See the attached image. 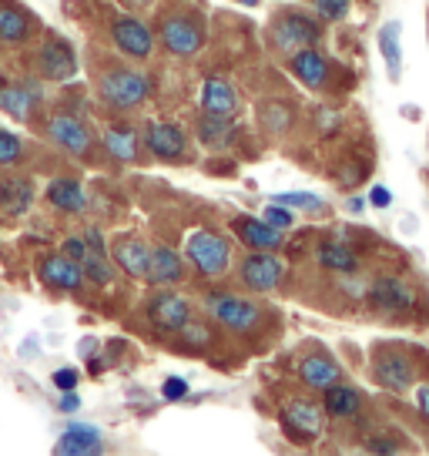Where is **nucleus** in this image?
<instances>
[{
	"label": "nucleus",
	"instance_id": "obj_1",
	"mask_svg": "<svg viewBox=\"0 0 429 456\" xmlns=\"http://www.w3.org/2000/svg\"><path fill=\"white\" fill-rule=\"evenodd\" d=\"M185 258L195 265L198 275L214 279L231 265V245L225 235H218L212 228H198L185 239Z\"/></svg>",
	"mask_w": 429,
	"mask_h": 456
},
{
	"label": "nucleus",
	"instance_id": "obj_2",
	"mask_svg": "<svg viewBox=\"0 0 429 456\" xmlns=\"http://www.w3.org/2000/svg\"><path fill=\"white\" fill-rule=\"evenodd\" d=\"M205 309L218 326L231 329V332H252L262 322V309L252 299L242 296H229V292H214L205 299Z\"/></svg>",
	"mask_w": 429,
	"mask_h": 456
},
{
	"label": "nucleus",
	"instance_id": "obj_3",
	"mask_svg": "<svg viewBox=\"0 0 429 456\" xmlns=\"http://www.w3.org/2000/svg\"><path fill=\"white\" fill-rule=\"evenodd\" d=\"M101 98L108 101L111 108H138L144 98H148V91H151V81L144 77L142 71H128V68H117V71H108L101 77Z\"/></svg>",
	"mask_w": 429,
	"mask_h": 456
},
{
	"label": "nucleus",
	"instance_id": "obj_4",
	"mask_svg": "<svg viewBox=\"0 0 429 456\" xmlns=\"http://www.w3.org/2000/svg\"><path fill=\"white\" fill-rule=\"evenodd\" d=\"M272 44L279 51H299V47H315V44L322 41V30L315 20H309L305 14H295V11H288V14H279L272 20Z\"/></svg>",
	"mask_w": 429,
	"mask_h": 456
},
{
	"label": "nucleus",
	"instance_id": "obj_5",
	"mask_svg": "<svg viewBox=\"0 0 429 456\" xmlns=\"http://www.w3.org/2000/svg\"><path fill=\"white\" fill-rule=\"evenodd\" d=\"M239 279H242V285L248 292H272L286 279V265L272 252H252V256L242 258Z\"/></svg>",
	"mask_w": 429,
	"mask_h": 456
},
{
	"label": "nucleus",
	"instance_id": "obj_6",
	"mask_svg": "<svg viewBox=\"0 0 429 456\" xmlns=\"http://www.w3.org/2000/svg\"><path fill=\"white\" fill-rule=\"evenodd\" d=\"M366 299H369L372 309L379 313H406L416 305L413 289L396 279V275H376L369 285H366Z\"/></svg>",
	"mask_w": 429,
	"mask_h": 456
},
{
	"label": "nucleus",
	"instance_id": "obj_7",
	"mask_svg": "<svg viewBox=\"0 0 429 456\" xmlns=\"http://www.w3.org/2000/svg\"><path fill=\"white\" fill-rule=\"evenodd\" d=\"M161 44L178 57H191L201 51V44H205V30L195 24V20H188V17H168L165 24H161Z\"/></svg>",
	"mask_w": 429,
	"mask_h": 456
},
{
	"label": "nucleus",
	"instance_id": "obj_8",
	"mask_svg": "<svg viewBox=\"0 0 429 456\" xmlns=\"http://www.w3.org/2000/svg\"><path fill=\"white\" fill-rule=\"evenodd\" d=\"M111 41H115L121 54L138 57V61H144L155 51V34L144 28L142 20H134V17H117L115 24H111Z\"/></svg>",
	"mask_w": 429,
	"mask_h": 456
},
{
	"label": "nucleus",
	"instance_id": "obj_9",
	"mask_svg": "<svg viewBox=\"0 0 429 456\" xmlns=\"http://www.w3.org/2000/svg\"><path fill=\"white\" fill-rule=\"evenodd\" d=\"M372 376L393 393H406L416 383V366L406 353H379L372 359Z\"/></svg>",
	"mask_w": 429,
	"mask_h": 456
},
{
	"label": "nucleus",
	"instance_id": "obj_10",
	"mask_svg": "<svg viewBox=\"0 0 429 456\" xmlns=\"http://www.w3.org/2000/svg\"><path fill=\"white\" fill-rule=\"evenodd\" d=\"M231 232L242 239V245L255 248V252H275V248H282V242H286L282 228L269 225L265 218H252V215H239L231 222Z\"/></svg>",
	"mask_w": 429,
	"mask_h": 456
},
{
	"label": "nucleus",
	"instance_id": "obj_11",
	"mask_svg": "<svg viewBox=\"0 0 429 456\" xmlns=\"http://www.w3.org/2000/svg\"><path fill=\"white\" fill-rule=\"evenodd\" d=\"M37 64L47 81H68L77 71V57H74L71 44L61 41V37H47L37 51Z\"/></svg>",
	"mask_w": 429,
	"mask_h": 456
},
{
	"label": "nucleus",
	"instance_id": "obj_12",
	"mask_svg": "<svg viewBox=\"0 0 429 456\" xmlns=\"http://www.w3.org/2000/svg\"><path fill=\"white\" fill-rule=\"evenodd\" d=\"M47 134H51V142L58 144V148H64L68 155H87L91 151V131L77 121V118H71V114H54L51 121H47Z\"/></svg>",
	"mask_w": 429,
	"mask_h": 456
},
{
	"label": "nucleus",
	"instance_id": "obj_13",
	"mask_svg": "<svg viewBox=\"0 0 429 456\" xmlns=\"http://www.w3.org/2000/svg\"><path fill=\"white\" fill-rule=\"evenodd\" d=\"M148 319L165 332H178L191 319V302L174 292H158L155 299L148 302Z\"/></svg>",
	"mask_w": 429,
	"mask_h": 456
},
{
	"label": "nucleus",
	"instance_id": "obj_14",
	"mask_svg": "<svg viewBox=\"0 0 429 456\" xmlns=\"http://www.w3.org/2000/svg\"><path fill=\"white\" fill-rule=\"evenodd\" d=\"M37 275H41L44 285H51V289H61V292H74V289H81L85 282V272L81 265L68 256H47L41 258V265H37Z\"/></svg>",
	"mask_w": 429,
	"mask_h": 456
},
{
	"label": "nucleus",
	"instance_id": "obj_15",
	"mask_svg": "<svg viewBox=\"0 0 429 456\" xmlns=\"http://www.w3.org/2000/svg\"><path fill=\"white\" fill-rule=\"evenodd\" d=\"M144 144H148V151L161 161H178V158L185 155V131L178 128V125H168V121H155V125H148V134H144Z\"/></svg>",
	"mask_w": 429,
	"mask_h": 456
},
{
	"label": "nucleus",
	"instance_id": "obj_16",
	"mask_svg": "<svg viewBox=\"0 0 429 456\" xmlns=\"http://www.w3.org/2000/svg\"><path fill=\"white\" fill-rule=\"evenodd\" d=\"M286 429L299 440H315L322 429V406L312 399H292L286 406Z\"/></svg>",
	"mask_w": 429,
	"mask_h": 456
},
{
	"label": "nucleus",
	"instance_id": "obj_17",
	"mask_svg": "<svg viewBox=\"0 0 429 456\" xmlns=\"http://www.w3.org/2000/svg\"><path fill=\"white\" fill-rule=\"evenodd\" d=\"M288 71L299 77L305 87H322L329 81V61L315 47H299L288 54Z\"/></svg>",
	"mask_w": 429,
	"mask_h": 456
},
{
	"label": "nucleus",
	"instance_id": "obj_18",
	"mask_svg": "<svg viewBox=\"0 0 429 456\" xmlns=\"http://www.w3.org/2000/svg\"><path fill=\"white\" fill-rule=\"evenodd\" d=\"M144 279L151 285H178L185 279V262H182L178 252H172L168 245H158V248H151Z\"/></svg>",
	"mask_w": 429,
	"mask_h": 456
},
{
	"label": "nucleus",
	"instance_id": "obj_19",
	"mask_svg": "<svg viewBox=\"0 0 429 456\" xmlns=\"http://www.w3.org/2000/svg\"><path fill=\"white\" fill-rule=\"evenodd\" d=\"M41 101V91L34 85H7L0 87V111L17 118V121H30V114Z\"/></svg>",
	"mask_w": 429,
	"mask_h": 456
},
{
	"label": "nucleus",
	"instance_id": "obj_20",
	"mask_svg": "<svg viewBox=\"0 0 429 456\" xmlns=\"http://www.w3.org/2000/svg\"><path fill=\"white\" fill-rule=\"evenodd\" d=\"M299 379L315 393H326L332 383L343 379V370L332 362L329 356H305L299 362Z\"/></svg>",
	"mask_w": 429,
	"mask_h": 456
},
{
	"label": "nucleus",
	"instance_id": "obj_21",
	"mask_svg": "<svg viewBox=\"0 0 429 456\" xmlns=\"http://www.w3.org/2000/svg\"><path fill=\"white\" fill-rule=\"evenodd\" d=\"M322 406H326V416L332 419H349V416L359 413V406H362V396H359L356 386L349 383H332L326 393H322Z\"/></svg>",
	"mask_w": 429,
	"mask_h": 456
},
{
	"label": "nucleus",
	"instance_id": "obj_22",
	"mask_svg": "<svg viewBox=\"0 0 429 456\" xmlns=\"http://www.w3.org/2000/svg\"><path fill=\"white\" fill-rule=\"evenodd\" d=\"M47 201L58 208V212H68V215H77L87 208V195L81 182H74V178H54L51 185H47Z\"/></svg>",
	"mask_w": 429,
	"mask_h": 456
},
{
	"label": "nucleus",
	"instance_id": "obj_23",
	"mask_svg": "<svg viewBox=\"0 0 429 456\" xmlns=\"http://www.w3.org/2000/svg\"><path fill=\"white\" fill-rule=\"evenodd\" d=\"M201 108L208 114H225V118H231L235 108H239L235 87H231L229 81H222V77H208V81L201 85Z\"/></svg>",
	"mask_w": 429,
	"mask_h": 456
},
{
	"label": "nucleus",
	"instance_id": "obj_24",
	"mask_svg": "<svg viewBox=\"0 0 429 456\" xmlns=\"http://www.w3.org/2000/svg\"><path fill=\"white\" fill-rule=\"evenodd\" d=\"M54 450H58V453H68V456L101 453V433L94 427H68L64 433H61V440Z\"/></svg>",
	"mask_w": 429,
	"mask_h": 456
},
{
	"label": "nucleus",
	"instance_id": "obj_25",
	"mask_svg": "<svg viewBox=\"0 0 429 456\" xmlns=\"http://www.w3.org/2000/svg\"><path fill=\"white\" fill-rule=\"evenodd\" d=\"M148 258H151V248L138 239H125V242L115 245V262L117 269L131 275V279H144V272H148Z\"/></svg>",
	"mask_w": 429,
	"mask_h": 456
},
{
	"label": "nucleus",
	"instance_id": "obj_26",
	"mask_svg": "<svg viewBox=\"0 0 429 456\" xmlns=\"http://www.w3.org/2000/svg\"><path fill=\"white\" fill-rule=\"evenodd\" d=\"M315 262L322 265V269L329 272H356L359 269V258L352 256V248L343 242H322L319 248H315Z\"/></svg>",
	"mask_w": 429,
	"mask_h": 456
},
{
	"label": "nucleus",
	"instance_id": "obj_27",
	"mask_svg": "<svg viewBox=\"0 0 429 456\" xmlns=\"http://www.w3.org/2000/svg\"><path fill=\"white\" fill-rule=\"evenodd\" d=\"M231 121L225 118V114H208L205 111V118L198 121V138L205 148H225V144H231Z\"/></svg>",
	"mask_w": 429,
	"mask_h": 456
},
{
	"label": "nucleus",
	"instance_id": "obj_28",
	"mask_svg": "<svg viewBox=\"0 0 429 456\" xmlns=\"http://www.w3.org/2000/svg\"><path fill=\"white\" fill-rule=\"evenodd\" d=\"M30 34V20L17 7H0V44H24Z\"/></svg>",
	"mask_w": 429,
	"mask_h": 456
},
{
	"label": "nucleus",
	"instance_id": "obj_29",
	"mask_svg": "<svg viewBox=\"0 0 429 456\" xmlns=\"http://www.w3.org/2000/svg\"><path fill=\"white\" fill-rule=\"evenodd\" d=\"M104 148L117 161H134L138 158V134H134V128H108Z\"/></svg>",
	"mask_w": 429,
	"mask_h": 456
},
{
	"label": "nucleus",
	"instance_id": "obj_30",
	"mask_svg": "<svg viewBox=\"0 0 429 456\" xmlns=\"http://www.w3.org/2000/svg\"><path fill=\"white\" fill-rule=\"evenodd\" d=\"M379 51H383V57H386L389 77H393V81H400L402 54H400V24H396V20H389L386 28L379 30Z\"/></svg>",
	"mask_w": 429,
	"mask_h": 456
},
{
	"label": "nucleus",
	"instance_id": "obj_31",
	"mask_svg": "<svg viewBox=\"0 0 429 456\" xmlns=\"http://www.w3.org/2000/svg\"><path fill=\"white\" fill-rule=\"evenodd\" d=\"M81 272H85V279H91L94 285H111L115 282V265L108 262V252H87L81 258Z\"/></svg>",
	"mask_w": 429,
	"mask_h": 456
},
{
	"label": "nucleus",
	"instance_id": "obj_32",
	"mask_svg": "<svg viewBox=\"0 0 429 456\" xmlns=\"http://www.w3.org/2000/svg\"><path fill=\"white\" fill-rule=\"evenodd\" d=\"M4 199H7V208L14 215L28 212L30 201H34V188H30V182H24V178H14L11 185H4Z\"/></svg>",
	"mask_w": 429,
	"mask_h": 456
},
{
	"label": "nucleus",
	"instance_id": "obj_33",
	"mask_svg": "<svg viewBox=\"0 0 429 456\" xmlns=\"http://www.w3.org/2000/svg\"><path fill=\"white\" fill-rule=\"evenodd\" d=\"M272 201L286 205V208H302V212H319L322 208V199H315L312 191H282Z\"/></svg>",
	"mask_w": 429,
	"mask_h": 456
},
{
	"label": "nucleus",
	"instance_id": "obj_34",
	"mask_svg": "<svg viewBox=\"0 0 429 456\" xmlns=\"http://www.w3.org/2000/svg\"><path fill=\"white\" fill-rule=\"evenodd\" d=\"M20 158H24V142L0 128V165H17Z\"/></svg>",
	"mask_w": 429,
	"mask_h": 456
},
{
	"label": "nucleus",
	"instance_id": "obj_35",
	"mask_svg": "<svg viewBox=\"0 0 429 456\" xmlns=\"http://www.w3.org/2000/svg\"><path fill=\"white\" fill-rule=\"evenodd\" d=\"M315 14L322 17V20H343L349 11H352V0H312Z\"/></svg>",
	"mask_w": 429,
	"mask_h": 456
},
{
	"label": "nucleus",
	"instance_id": "obj_36",
	"mask_svg": "<svg viewBox=\"0 0 429 456\" xmlns=\"http://www.w3.org/2000/svg\"><path fill=\"white\" fill-rule=\"evenodd\" d=\"M262 121H265V128L286 131L292 125V108L288 104H269V108H262Z\"/></svg>",
	"mask_w": 429,
	"mask_h": 456
},
{
	"label": "nucleus",
	"instance_id": "obj_37",
	"mask_svg": "<svg viewBox=\"0 0 429 456\" xmlns=\"http://www.w3.org/2000/svg\"><path fill=\"white\" fill-rule=\"evenodd\" d=\"M269 225L282 228L286 232L288 225H292V208H286V205H279V201H272V205H265V215H262Z\"/></svg>",
	"mask_w": 429,
	"mask_h": 456
},
{
	"label": "nucleus",
	"instance_id": "obj_38",
	"mask_svg": "<svg viewBox=\"0 0 429 456\" xmlns=\"http://www.w3.org/2000/svg\"><path fill=\"white\" fill-rule=\"evenodd\" d=\"M178 332H182L188 346H195V349H201V346H208V342H212V332H208L205 326H191V319H188V322L178 329Z\"/></svg>",
	"mask_w": 429,
	"mask_h": 456
},
{
	"label": "nucleus",
	"instance_id": "obj_39",
	"mask_svg": "<svg viewBox=\"0 0 429 456\" xmlns=\"http://www.w3.org/2000/svg\"><path fill=\"white\" fill-rule=\"evenodd\" d=\"M161 396L172 399V403H178V399L188 396V383L182 379V376H168V379H165V386H161Z\"/></svg>",
	"mask_w": 429,
	"mask_h": 456
},
{
	"label": "nucleus",
	"instance_id": "obj_40",
	"mask_svg": "<svg viewBox=\"0 0 429 456\" xmlns=\"http://www.w3.org/2000/svg\"><path fill=\"white\" fill-rule=\"evenodd\" d=\"M61 252H64V256H68V258H74V262L81 265V258H85L87 252H91V248H87L85 239H77V235H74V239H68V242L61 245Z\"/></svg>",
	"mask_w": 429,
	"mask_h": 456
},
{
	"label": "nucleus",
	"instance_id": "obj_41",
	"mask_svg": "<svg viewBox=\"0 0 429 456\" xmlns=\"http://www.w3.org/2000/svg\"><path fill=\"white\" fill-rule=\"evenodd\" d=\"M54 386H58L61 393L74 389V386H77V370H58L54 372Z\"/></svg>",
	"mask_w": 429,
	"mask_h": 456
},
{
	"label": "nucleus",
	"instance_id": "obj_42",
	"mask_svg": "<svg viewBox=\"0 0 429 456\" xmlns=\"http://www.w3.org/2000/svg\"><path fill=\"white\" fill-rule=\"evenodd\" d=\"M369 201L376 205V208H389V205H393V191H389L386 185H376L369 191Z\"/></svg>",
	"mask_w": 429,
	"mask_h": 456
},
{
	"label": "nucleus",
	"instance_id": "obj_43",
	"mask_svg": "<svg viewBox=\"0 0 429 456\" xmlns=\"http://www.w3.org/2000/svg\"><path fill=\"white\" fill-rule=\"evenodd\" d=\"M85 242H87V248H94V252H108V248H104V235H101V228H87L85 232Z\"/></svg>",
	"mask_w": 429,
	"mask_h": 456
},
{
	"label": "nucleus",
	"instance_id": "obj_44",
	"mask_svg": "<svg viewBox=\"0 0 429 456\" xmlns=\"http://www.w3.org/2000/svg\"><path fill=\"white\" fill-rule=\"evenodd\" d=\"M416 403H419V413L429 419V383H423L419 389H416Z\"/></svg>",
	"mask_w": 429,
	"mask_h": 456
},
{
	"label": "nucleus",
	"instance_id": "obj_45",
	"mask_svg": "<svg viewBox=\"0 0 429 456\" xmlns=\"http://www.w3.org/2000/svg\"><path fill=\"white\" fill-rule=\"evenodd\" d=\"M77 406H81V399L74 396V389H68V393L61 396V410H64V413H74Z\"/></svg>",
	"mask_w": 429,
	"mask_h": 456
},
{
	"label": "nucleus",
	"instance_id": "obj_46",
	"mask_svg": "<svg viewBox=\"0 0 429 456\" xmlns=\"http://www.w3.org/2000/svg\"><path fill=\"white\" fill-rule=\"evenodd\" d=\"M242 4H248V7H255V4H258V0H242Z\"/></svg>",
	"mask_w": 429,
	"mask_h": 456
},
{
	"label": "nucleus",
	"instance_id": "obj_47",
	"mask_svg": "<svg viewBox=\"0 0 429 456\" xmlns=\"http://www.w3.org/2000/svg\"><path fill=\"white\" fill-rule=\"evenodd\" d=\"M0 199H4V182H0Z\"/></svg>",
	"mask_w": 429,
	"mask_h": 456
}]
</instances>
